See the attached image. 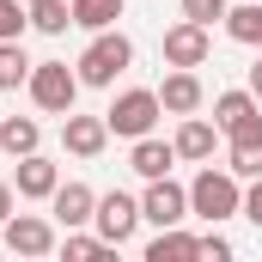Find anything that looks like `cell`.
<instances>
[{"label": "cell", "mask_w": 262, "mask_h": 262, "mask_svg": "<svg viewBox=\"0 0 262 262\" xmlns=\"http://www.w3.org/2000/svg\"><path fill=\"white\" fill-rule=\"evenodd\" d=\"M128 67H134V43L110 25V31H92V43L79 49L73 73H79V85H116Z\"/></svg>", "instance_id": "6da1fadb"}, {"label": "cell", "mask_w": 262, "mask_h": 262, "mask_svg": "<svg viewBox=\"0 0 262 262\" xmlns=\"http://www.w3.org/2000/svg\"><path fill=\"white\" fill-rule=\"evenodd\" d=\"M189 213L207 220V226H220V220H232V213H244V189H238V177L220 165H201L195 183H189Z\"/></svg>", "instance_id": "7a4b0ae2"}, {"label": "cell", "mask_w": 262, "mask_h": 262, "mask_svg": "<svg viewBox=\"0 0 262 262\" xmlns=\"http://www.w3.org/2000/svg\"><path fill=\"white\" fill-rule=\"evenodd\" d=\"M25 92H31V104H37L43 116H67L73 98H79V73L67 61H37L31 79H25Z\"/></svg>", "instance_id": "3957f363"}, {"label": "cell", "mask_w": 262, "mask_h": 262, "mask_svg": "<svg viewBox=\"0 0 262 262\" xmlns=\"http://www.w3.org/2000/svg\"><path fill=\"white\" fill-rule=\"evenodd\" d=\"M165 116V104H159V92H146V85H128V92H116L110 98V110H104V122L110 134H122V140H140V134H152V122Z\"/></svg>", "instance_id": "277c9868"}, {"label": "cell", "mask_w": 262, "mask_h": 262, "mask_svg": "<svg viewBox=\"0 0 262 262\" xmlns=\"http://www.w3.org/2000/svg\"><path fill=\"white\" fill-rule=\"evenodd\" d=\"M213 128L226 134V146H232V140H262V98L250 85L220 92V98H213Z\"/></svg>", "instance_id": "5b68a950"}, {"label": "cell", "mask_w": 262, "mask_h": 262, "mask_svg": "<svg viewBox=\"0 0 262 262\" xmlns=\"http://www.w3.org/2000/svg\"><path fill=\"white\" fill-rule=\"evenodd\" d=\"M0 238H6V250L12 256H55V220H43V213H12L6 226H0Z\"/></svg>", "instance_id": "8992f818"}, {"label": "cell", "mask_w": 262, "mask_h": 262, "mask_svg": "<svg viewBox=\"0 0 262 262\" xmlns=\"http://www.w3.org/2000/svg\"><path fill=\"white\" fill-rule=\"evenodd\" d=\"M140 220H152V226H183V220H189V189L171 183V177H146Z\"/></svg>", "instance_id": "52a82bcc"}, {"label": "cell", "mask_w": 262, "mask_h": 262, "mask_svg": "<svg viewBox=\"0 0 262 262\" xmlns=\"http://www.w3.org/2000/svg\"><path fill=\"white\" fill-rule=\"evenodd\" d=\"M92 226H98V238L104 244H128L134 226H140V201L122 195V189H110V195H98V213H92Z\"/></svg>", "instance_id": "ba28073f"}, {"label": "cell", "mask_w": 262, "mask_h": 262, "mask_svg": "<svg viewBox=\"0 0 262 262\" xmlns=\"http://www.w3.org/2000/svg\"><path fill=\"white\" fill-rule=\"evenodd\" d=\"M12 189H18V201H49L55 189H61V165H55V159H43V146H37V152H25V159H18Z\"/></svg>", "instance_id": "9c48e42d"}, {"label": "cell", "mask_w": 262, "mask_h": 262, "mask_svg": "<svg viewBox=\"0 0 262 262\" xmlns=\"http://www.w3.org/2000/svg\"><path fill=\"white\" fill-rule=\"evenodd\" d=\"M207 55H213L207 25H195V18H177V25L165 31V61H171V67H201Z\"/></svg>", "instance_id": "30bf717a"}, {"label": "cell", "mask_w": 262, "mask_h": 262, "mask_svg": "<svg viewBox=\"0 0 262 262\" xmlns=\"http://www.w3.org/2000/svg\"><path fill=\"white\" fill-rule=\"evenodd\" d=\"M61 146L73 152V159H98V152L110 146V122H104V116H73V110H67L61 116Z\"/></svg>", "instance_id": "8fae6325"}, {"label": "cell", "mask_w": 262, "mask_h": 262, "mask_svg": "<svg viewBox=\"0 0 262 262\" xmlns=\"http://www.w3.org/2000/svg\"><path fill=\"white\" fill-rule=\"evenodd\" d=\"M159 104H165L171 116H195L201 104H207V92H201L195 67H171V73H165V85H159Z\"/></svg>", "instance_id": "7c38bea8"}, {"label": "cell", "mask_w": 262, "mask_h": 262, "mask_svg": "<svg viewBox=\"0 0 262 262\" xmlns=\"http://www.w3.org/2000/svg\"><path fill=\"white\" fill-rule=\"evenodd\" d=\"M220 140H226V134L213 128L207 116H183V122H177V140H171V146H177V159H189V165H207Z\"/></svg>", "instance_id": "4fadbf2b"}, {"label": "cell", "mask_w": 262, "mask_h": 262, "mask_svg": "<svg viewBox=\"0 0 262 262\" xmlns=\"http://www.w3.org/2000/svg\"><path fill=\"white\" fill-rule=\"evenodd\" d=\"M49 213H55V226H61V232H73V226H92L98 195H92L85 183H61V189L49 195Z\"/></svg>", "instance_id": "5bb4252c"}, {"label": "cell", "mask_w": 262, "mask_h": 262, "mask_svg": "<svg viewBox=\"0 0 262 262\" xmlns=\"http://www.w3.org/2000/svg\"><path fill=\"white\" fill-rule=\"evenodd\" d=\"M171 165H177V146L171 140H159V134H140L128 152V171L134 177H171Z\"/></svg>", "instance_id": "9a60e30c"}, {"label": "cell", "mask_w": 262, "mask_h": 262, "mask_svg": "<svg viewBox=\"0 0 262 262\" xmlns=\"http://www.w3.org/2000/svg\"><path fill=\"white\" fill-rule=\"evenodd\" d=\"M37 146H43L37 116H6V122H0V152H6V159H25V152H37Z\"/></svg>", "instance_id": "2e32d148"}, {"label": "cell", "mask_w": 262, "mask_h": 262, "mask_svg": "<svg viewBox=\"0 0 262 262\" xmlns=\"http://www.w3.org/2000/svg\"><path fill=\"white\" fill-rule=\"evenodd\" d=\"M226 37H232V43H244V49H262V0L226 6Z\"/></svg>", "instance_id": "e0dca14e"}, {"label": "cell", "mask_w": 262, "mask_h": 262, "mask_svg": "<svg viewBox=\"0 0 262 262\" xmlns=\"http://www.w3.org/2000/svg\"><path fill=\"white\" fill-rule=\"evenodd\" d=\"M195 256V238L183 226H159V238L146 244V262H189Z\"/></svg>", "instance_id": "ac0fdd59"}, {"label": "cell", "mask_w": 262, "mask_h": 262, "mask_svg": "<svg viewBox=\"0 0 262 262\" xmlns=\"http://www.w3.org/2000/svg\"><path fill=\"white\" fill-rule=\"evenodd\" d=\"M73 6V25L79 31H110L122 18V0H67Z\"/></svg>", "instance_id": "d6986e66"}, {"label": "cell", "mask_w": 262, "mask_h": 262, "mask_svg": "<svg viewBox=\"0 0 262 262\" xmlns=\"http://www.w3.org/2000/svg\"><path fill=\"white\" fill-rule=\"evenodd\" d=\"M25 12H31V31H43V37H61L67 25H73V6L67 0H31Z\"/></svg>", "instance_id": "ffe728a7"}, {"label": "cell", "mask_w": 262, "mask_h": 262, "mask_svg": "<svg viewBox=\"0 0 262 262\" xmlns=\"http://www.w3.org/2000/svg\"><path fill=\"white\" fill-rule=\"evenodd\" d=\"M226 171H232L238 183L262 177V140H232V152H226Z\"/></svg>", "instance_id": "44dd1931"}, {"label": "cell", "mask_w": 262, "mask_h": 262, "mask_svg": "<svg viewBox=\"0 0 262 262\" xmlns=\"http://www.w3.org/2000/svg\"><path fill=\"white\" fill-rule=\"evenodd\" d=\"M31 67H37V61H31L18 43H0V92H18V85L31 79Z\"/></svg>", "instance_id": "7402d4cb"}, {"label": "cell", "mask_w": 262, "mask_h": 262, "mask_svg": "<svg viewBox=\"0 0 262 262\" xmlns=\"http://www.w3.org/2000/svg\"><path fill=\"white\" fill-rule=\"evenodd\" d=\"M55 250H61L67 262H92V256H104V250H116V244H104L98 232H79V226H73V232H67V238L55 244Z\"/></svg>", "instance_id": "603a6c76"}, {"label": "cell", "mask_w": 262, "mask_h": 262, "mask_svg": "<svg viewBox=\"0 0 262 262\" xmlns=\"http://www.w3.org/2000/svg\"><path fill=\"white\" fill-rule=\"evenodd\" d=\"M25 31H31V12L18 0H0V43H18Z\"/></svg>", "instance_id": "cb8c5ba5"}, {"label": "cell", "mask_w": 262, "mask_h": 262, "mask_svg": "<svg viewBox=\"0 0 262 262\" xmlns=\"http://www.w3.org/2000/svg\"><path fill=\"white\" fill-rule=\"evenodd\" d=\"M183 18H195V25H226V0H183Z\"/></svg>", "instance_id": "d4e9b609"}, {"label": "cell", "mask_w": 262, "mask_h": 262, "mask_svg": "<svg viewBox=\"0 0 262 262\" xmlns=\"http://www.w3.org/2000/svg\"><path fill=\"white\" fill-rule=\"evenodd\" d=\"M195 256H207V262H226V256H232V244H226L220 232H201V238H195Z\"/></svg>", "instance_id": "484cf974"}, {"label": "cell", "mask_w": 262, "mask_h": 262, "mask_svg": "<svg viewBox=\"0 0 262 262\" xmlns=\"http://www.w3.org/2000/svg\"><path fill=\"white\" fill-rule=\"evenodd\" d=\"M244 220L262 226V177H250V189H244Z\"/></svg>", "instance_id": "4316f807"}, {"label": "cell", "mask_w": 262, "mask_h": 262, "mask_svg": "<svg viewBox=\"0 0 262 262\" xmlns=\"http://www.w3.org/2000/svg\"><path fill=\"white\" fill-rule=\"evenodd\" d=\"M12 195H18V189H12V183H0V226L12 220Z\"/></svg>", "instance_id": "83f0119b"}, {"label": "cell", "mask_w": 262, "mask_h": 262, "mask_svg": "<svg viewBox=\"0 0 262 262\" xmlns=\"http://www.w3.org/2000/svg\"><path fill=\"white\" fill-rule=\"evenodd\" d=\"M250 92L262 98V49H256V61H250Z\"/></svg>", "instance_id": "f1b7e54d"}]
</instances>
